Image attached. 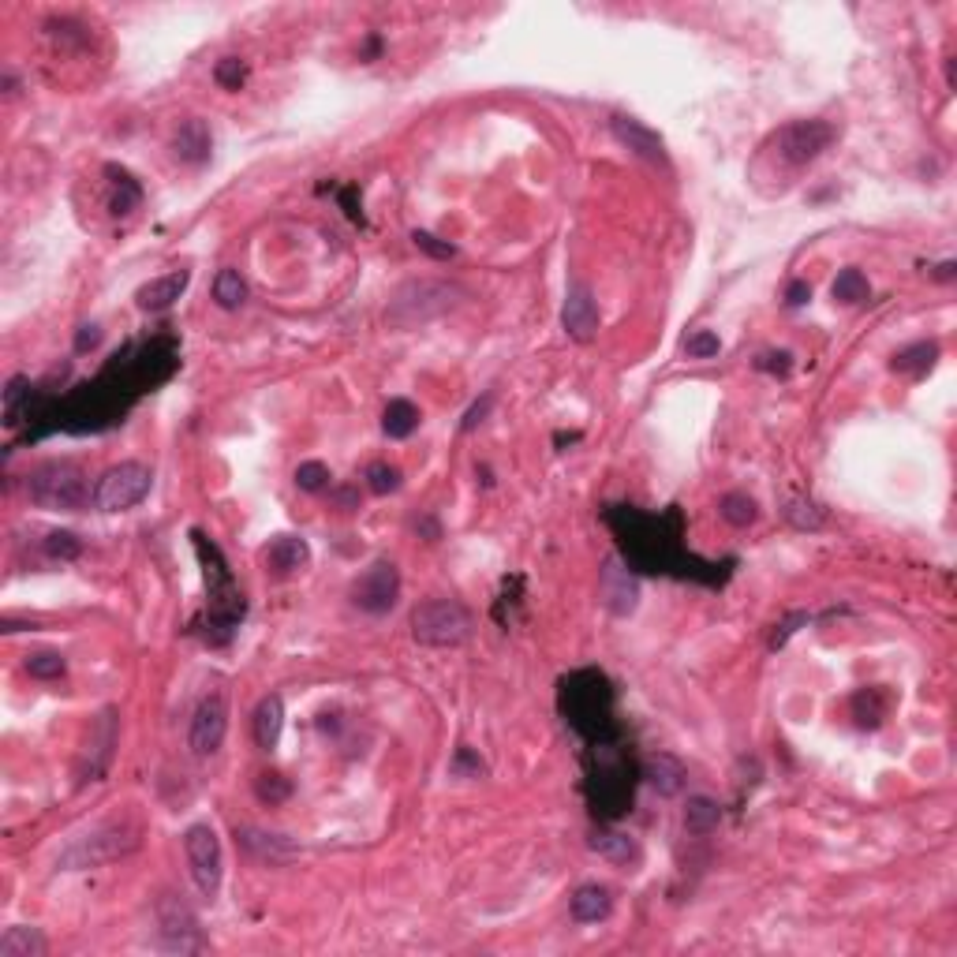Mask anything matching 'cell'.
I'll use <instances>...</instances> for the list:
<instances>
[{
  "instance_id": "6da1fadb",
  "label": "cell",
  "mask_w": 957,
  "mask_h": 957,
  "mask_svg": "<svg viewBox=\"0 0 957 957\" xmlns=\"http://www.w3.org/2000/svg\"><path fill=\"white\" fill-rule=\"evenodd\" d=\"M468 300V292L453 281H434V277H419V281H408L393 292V300L386 307V322L393 329H415V326H427L434 318L449 315L457 311L460 303Z\"/></svg>"
},
{
  "instance_id": "7a4b0ae2",
  "label": "cell",
  "mask_w": 957,
  "mask_h": 957,
  "mask_svg": "<svg viewBox=\"0 0 957 957\" xmlns=\"http://www.w3.org/2000/svg\"><path fill=\"white\" fill-rule=\"evenodd\" d=\"M27 498L34 501L38 509L79 513L94 494H90V486H86V475L79 472L75 464H68V460H53V464H42L38 472H30Z\"/></svg>"
},
{
  "instance_id": "3957f363",
  "label": "cell",
  "mask_w": 957,
  "mask_h": 957,
  "mask_svg": "<svg viewBox=\"0 0 957 957\" xmlns=\"http://www.w3.org/2000/svg\"><path fill=\"white\" fill-rule=\"evenodd\" d=\"M191 539H195V550H199L202 565H206V591H210V617H214L217 629L232 632V625L243 617V595L240 587H236V580H232L229 565H225V558H221V550H217L214 543H206V535L202 531H191Z\"/></svg>"
},
{
  "instance_id": "277c9868",
  "label": "cell",
  "mask_w": 957,
  "mask_h": 957,
  "mask_svg": "<svg viewBox=\"0 0 957 957\" xmlns=\"http://www.w3.org/2000/svg\"><path fill=\"white\" fill-rule=\"evenodd\" d=\"M412 636L423 647H460L472 636V617L460 602L430 599L412 610Z\"/></svg>"
},
{
  "instance_id": "5b68a950",
  "label": "cell",
  "mask_w": 957,
  "mask_h": 957,
  "mask_svg": "<svg viewBox=\"0 0 957 957\" xmlns=\"http://www.w3.org/2000/svg\"><path fill=\"white\" fill-rule=\"evenodd\" d=\"M150 483H154V472H150L146 464H139V460L113 464V468L98 479V486H94V509H101V513L135 509V505L150 494Z\"/></svg>"
},
{
  "instance_id": "8992f818",
  "label": "cell",
  "mask_w": 957,
  "mask_h": 957,
  "mask_svg": "<svg viewBox=\"0 0 957 957\" xmlns=\"http://www.w3.org/2000/svg\"><path fill=\"white\" fill-rule=\"evenodd\" d=\"M830 143H834V128H830L827 120H793V124H786L782 131L771 135L774 154H778V161L789 165V169L812 165Z\"/></svg>"
},
{
  "instance_id": "52a82bcc",
  "label": "cell",
  "mask_w": 957,
  "mask_h": 957,
  "mask_svg": "<svg viewBox=\"0 0 957 957\" xmlns=\"http://www.w3.org/2000/svg\"><path fill=\"white\" fill-rule=\"evenodd\" d=\"M565 715L580 733L587 737H606V726H610V688L602 681L599 673H591V688H580V681L572 677L565 681Z\"/></svg>"
},
{
  "instance_id": "ba28073f",
  "label": "cell",
  "mask_w": 957,
  "mask_h": 957,
  "mask_svg": "<svg viewBox=\"0 0 957 957\" xmlns=\"http://www.w3.org/2000/svg\"><path fill=\"white\" fill-rule=\"evenodd\" d=\"M184 849H187V864L191 875L206 898H214L221 890V875H225V857H221V838L210 823H195L184 834Z\"/></svg>"
},
{
  "instance_id": "9c48e42d",
  "label": "cell",
  "mask_w": 957,
  "mask_h": 957,
  "mask_svg": "<svg viewBox=\"0 0 957 957\" xmlns=\"http://www.w3.org/2000/svg\"><path fill=\"white\" fill-rule=\"evenodd\" d=\"M135 830H128L124 834V827L120 823H113V827H101L94 830L90 838H83V842H75L64 857H60V864L64 868H94V864H105V860H116L120 853H128V849H135Z\"/></svg>"
},
{
  "instance_id": "30bf717a",
  "label": "cell",
  "mask_w": 957,
  "mask_h": 957,
  "mask_svg": "<svg viewBox=\"0 0 957 957\" xmlns=\"http://www.w3.org/2000/svg\"><path fill=\"white\" fill-rule=\"evenodd\" d=\"M397 595H400V572L393 561H374L371 569L352 584V602H356L359 610H367V614H386V610H393V606H397Z\"/></svg>"
},
{
  "instance_id": "8fae6325",
  "label": "cell",
  "mask_w": 957,
  "mask_h": 957,
  "mask_svg": "<svg viewBox=\"0 0 957 957\" xmlns=\"http://www.w3.org/2000/svg\"><path fill=\"white\" fill-rule=\"evenodd\" d=\"M225 729H229V703L221 692L206 696V700L195 707V718H191V733H187V744L195 756H214L221 741H225Z\"/></svg>"
},
{
  "instance_id": "7c38bea8",
  "label": "cell",
  "mask_w": 957,
  "mask_h": 957,
  "mask_svg": "<svg viewBox=\"0 0 957 957\" xmlns=\"http://www.w3.org/2000/svg\"><path fill=\"white\" fill-rule=\"evenodd\" d=\"M158 924H161V946L165 950H180V954H195L206 946L199 931V920L187 909L180 898H165L158 905Z\"/></svg>"
},
{
  "instance_id": "4fadbf2b",
  "label": "cell",
  "mask_w": 957,
  "mask_h": 957,
  "mask_svg": "<svg viewBox=\"0 0 957 957\" xmlns=\"http://www.w3.org/2000/svg\"><path fill=\"white\" fill-rule=\"evenodd\" d=\"M599 599H602V606L617 617H625L636 610V602H640V584H636V576L621 565V558H606V565L599 569Z\"/></svg>"
},
{
  "instance_id": "5bb4252c",
  "label": "cell",
  "mask_w": 957,
  "mask_h": 957,
  "mask_svg": "<svg viewBox=\"0 0 957 957\" xmlns=\"http://www.w3.org/2000/svg\"><path fill=\"white\" fill-rule=\"evenodd\" d=\"M561 326H565V333H569L572 341H580V344L595 341V333H599V303H595V296H591L587 285H572L569 292H565Z\"/></svg>"
},
{
  "instance_id": "9a60e30c",
  "label": "cell",
  "mask_w": 957,
  "mask_h": 957,
  "mask_svg": "<svg viewBox=\"0 0 957 957\" xmlns=\"http://www.w3.org/2000/svg\"><path fill=\"white\" fill-rule=\"evenodd\" d=\"M610 128H614L617 143L629 146L632 154H640L643 161H655V165H666V143H662L658 131H651L647 124L632 120V116H614Z\"/></svg>"
},
{
  "instance_id": "2e32d148",
  "label": "cell",
  "mask_w": 957,
  "mask_h": 957,
  "mask_svg": "<svg viewBox=\"0 0 957 957\" xmlns=\"http://www.w3.org/2000/svg\"><path fill=\"white\" fill-rule=\"evenodd\" d=\"M187 285H191V273H187V270H172V273H165V277H154L150 285L139 288V292H135V303H139V311L158 315V311H169L172 303L184 296Z\"/></svg>"
},
{
  "instance_id": "e0dca14e",
  "label": "cell",
  "mask_w": 957,
  "mask_h": 957,
  "mask_svg": "<svg viewBox=\"0 0 957 957\" xmlns=\"http://www.w3.org/2000/svg\"><path fill=\"white\" fill-rule=\"evenodd\" d=\"M172 150H176V158L187 161V165H202V161H210L214 135H210V128H206V120H199V116L184 120V124L176 128V135H172Z\"/></svg>"
},
{
  "instance_id": "ac0fdd59",
  "label": "cell",
  "mask_w": 957,
  "mask_h": 957,
  "mask_svg": "<svg viewBox=\"0 0 957 957\" xmlns=\"http://www.w3.org/2000/svg\"><path fill=\"white\" fill-rule=\"evenodd\" d=\"M643 778H647V786L655 789V793H662V797H677L688 782V771L677 756L658 752V756L643 759Z\"/></svg>"
},
{
  "instance_id": "d6986e66",
  "label": "cell",
  "mask_w": 957,
  "mask_h": 957,
  "mask_svg": "<svg viewBox=\"0 0 957 957\" xmlns=\"http://www.w3.org/2000/svg\"><path fill=\"white\" fill-rule=\"evenodd\" d=\"M311 561V546L300 535H277L270 546H266V565H270L277 576H288V572L303 569Z\"/></svg>"
},
{
  "instance_id": "ffe728a7",
  "label": "cell",
  "mask_w": 957,
  "mask_h": 957,
  "mask_svg": "<svg viewBox=\"0 0 957 957\" xmlns=\"http://www.w3.org/2000/svg\"><path fill=\"white\" fill-rule=\"evenodd\" d=\"M281 729H285V700L281 696H262L255 707V741L262 752L277 748L281 741Z\"/></svg>"
},
{
  "instance_id": "44dd1931",
  "label": "cell",
  "mask_w": 957,
  "mask_h": 957,
  "mask_svg": "<svg viewBox=\"0 0 957 957\" xmlns=\"http://www.w3.org/2000/svg\"><path fill=\"white\" fill-rule=\"evenodd\" d=\"M591 849L610 860V864H636L640 860V845L625 830H595L591 834Z\"/></svg>"
},
{
  "instance_id": "7402d4cb",
  "label": "cell",
  "mask_w": 957,
  "mask_h": 957,
  "mask_svg": "<svg viewBox=\"0 0 957 957\" xmlns=\"http://www.w3.org/2000/svg\"><path fill=\"white\" fill-rule=\"evenodd\" d=\"M614 909V898L606 886H580L572 894V920L576 924H595V920H606Z\"/></svg>"
},
{
  "instance_id": "603a6c76",
  "label": "cell",
  "mask_w": 957,
  "mask_h": 957,
  "mask_svg": "<svg viewBox=\"0 0 957 957\" xmlns=\"http://www.w3.org/2000/svg\"><path fill=\"white\" fill-rule=\"evenodd\" d=\"M236 838H240L243 849H251L255 857L270 860V864H281V860L292 857V845H288L281 834H262V830L243 827V830H236Z\"/></svg>"
},
{
  "instance_id": "cb8c5ba5",
  "label": "cell",
  "mask_w": 957,
  "mask_h": 957,
  "mask_svg": "<svg viewBox=\"0 0 957 957\" xmlns=\"http://www.w3.org/2000/svg\"><path fill=\"white\" fill-rule=\"evenodd\" d=\"M49 943L38 928H8L0 935V957H45Z\"/></svg>"
},
{
  "instance_id": "d4e9b609",
  "label": "cell",
  "mask_w": 957,
  "mask_h": 957,
  "mask_svg": "<svg viewBox=\"0 0 957 957\" xmlns=\"http://www.w3.org/2000/svg\"><path fill=\"white\" fill-rule=\"evenodd\" d=\"M939 359V344L935 341H916L909 348H901L898 356L890 359V371L894 374H928Z\"/></svg>"
},
{
  "instance_id": "484cf974",
  "label": "cell",
  "mask_w": 957,
  "mask_h": 957,
  "mask_svg": "<svg viewBox=\"0 0 957 957\" xmlns=\"http://www.w3.org/2000/svg\"><path fill=\"white\" fill-rule=\"evenodd\" d=\"M109 176H113V195H109V210H113L116 217H128L131 210H139V202H143V187L131 180V172L124 169H105Z\"/></svg>"
},
{
  "instance_id": "4316f807",
  "label": "cell",
  "mask_w": 957,
  "mask_h": 957,
  "mask_svg": "<svg viewBox=\"0 0 957 957\" xmlns=\"http://www.w3.org/2000/svg\"><path fill=\"white\" fill-rule=\"evenodd\" d=\"M718 823H722V808H718L711 797H692L685 808V830L688 834H696V838H703V834H711V830H718Z\"/></svg>"
},
{
  "instance_id": "83f0119b",
  "label": "cell",
  "mask_w": 957,
  "mask_h": 957,
  "mask_svg": "<svg viewBox=\"0 0 957 957\" xmlns=\"http://www.w3.org/2000/svg\"><path fill=\"white\" fill-rule=\"evenodd\" d=\"M415 427H419V408L412 400H389L386 415H382V430L389 438H408Z\"/></svg>"
},
{
  "instance_id": "f1b7e54d",
  "label": "cell",
  "mask_w": 957,
  "mask_h": 957,
  "mask_svg": "<svg viewBox=\"0 0 957 957\" xmlns=\"http://www.w3.org/2000/svg\"><path fill=\"white\" fill-rule=\"evenodd\" d=\"M214 300H217V307H225V311H236V307L247 300V281L240 277V270H221V273H217Z\"/></svg>"
},
{
  "instance_id": "f546056e",
  "label": "cell",
  "mask_w": 957,
  "mask_h": 957,
  "mask_svg": "<svg viewBox=\"0 0 957 957\" xmlns=\"http://www.w3.org/2000/svg\"><path fill=\"white\" fill-rule=\"evenodd\" d=\"M718 513H722V520L733 524V528H748V524L759 520V505L756 498H748V494H726L722 505H718Z\"/></svg>"
},
{
  "instance_id": "4dcf8cb0",
  "label": "cell",
  "mask_w": 957,
  "mask_h": 957,
  "mask_svg": "<svg viewBox=\"0 0 957 957\" xmlns=\"http://www.w3.org/2000/svg\"><path fill=\"white\" fill-rule=\"evenodd\" d=\"M853 715H857V722L864 729L879 726V722H883V715H886L883 692H879V688H864V692H857V700H853Z\"/></svg>"
},
{
  "instance_id": "1f68e13d",
  "label": "cell",
  "mask_w": 957,
  "mask_h": 957,
  "mask_svg": "<svg viewBox=\"0 0 957 957\" xmlns=\"http://www.w3.org/2000/svg\"><path fill=\"white\" fill-rule=\"evenodd\" d=\"M868 292H872V285L860 270H842L834 281V300L838 303H860L868 300Z\"/></svg>"
},
{
  "instance_id": "d6a6232c",
  "label": "cell",
  "mask_w": 957,
  "mask_h": 957,
  "mask_svg": "<svg viewBox=\"0 0 957 957\" xmlns=\"http://www.w3.org/2000/svg\"><path fill=\"white\" fill-rule=\"evenodd\" d=\"M786 520L800 531H819L823 528V509L808 498H793L786 505Z\"/></svg>"
},
{
  "instance_id": "836d02e7",
  "label": "cell",
  "mask_w": 957,
  "mask_h": 957,
  "mask_svg": "<svg viewBox=\"0 0 957 957\" xmlns=\"http://www.w3.org/2000/svg\"><path fill=\"white\" fill-rule=\"evenodd\" d=\"M23 404L30 408V382L27 378H12L8 389H4V423H8V427H19Z\"/></svg>"
},
{
  "instance_id": "e575fe53",
  "label": "cell",
  "mask_w": 957,
  "mask_h": 957,
  "mask_svg": "<svg viewBox=\"0 0 957 957\" xmlns=\"http://www.w3.org/2000/svg\"><path fill=\"white\" fill-rule=\"evenodd\" d=\"M45 554L60 561H75L83 554V539L75 531H49L45 535Z\"/></svg>"
},
{
  "instance_id": "d590c367",
  "label": "cell",
  "mask_w": 957,
  "mask_h": 957,
  "mask_svg": "<svg viewBox=\"0 0 957 957\" xmlns=\"http://www.w3.org/2000/svg\"><path fill=\"white\" fill-rule=\"evenodd\" d=\"M255 793H258V800H262V804H285V800L292 797V782H288L285 774L266 771V774H258Z\"/></svg>"
},
{
  "instance_id": "8d00e7d4",
  "label": "cell",
  "mask_w": 957,
  "mask_h": 957,
  "mask_svg": "<svg viewBox=\"0 0 957 957\" xmlns=\"http://www.w3.org/2000/svg\"><path fill=\"white\" fill-rule=\"evenodd\" d=\"M64 670H68V662L57 651H42V655L27 658V673L38 681H57V677H64Z\"/></svg>"
},
{
  "instance_id": "74e56055",
  "label": "cell",
  "mask_w": 957,
  "mask_h": 957,
  "mask_svg": "<svg viewBox=\"0 0 957 957\" xmlns=\"http://www.w3.org/2000/svg\"><path fill=\"white\" fill-rule=\"evenodd\" d=\"M296 486H300V490H307V494L326 490V486H329V468L322 464V460H307V464H300V468H296Z\"/></svg>"
},
{
  "instance_id": "f35d334b",
  "label": "cell",
  "mask_w": 957,
  "mask_h": 957,
  "mask_svg": "<svg viewBox=\"0 0 957 957\" xmlns=\"http://www.w3.org/2000/svg\"><path fill=\"white\" fill-rule=\"evenodd\" d=\"M685 352L688 359H711L722 352V341H718V333H711V329H696L685 341Z\"/></svg>"
},
{
  "instance_id": "ab89813d",
  "label": "cell",
  "mask_w": 957,
  "mask_h": 957,
  "mask_svg": "<svg viewBox=\"0 0 957 957\" xmlns=\"http://www.w3.org/2000/svg\"><path fill=\"white\" fill-rule=\"evenodd\" d=\"M214 79L225 90H240L243 86V79H247V64H243L240 57H225V60H217V68H214Z\"/></svg>"
},
{
  "instance_id": "60d3db41",
  "label": "cell",
  "mask_w": 957,
  "mask_h": 957,
  "mask_svg": "<svg viewBox=\"0 0 957 957\" xmlns=\"http://www.w3.org/2000/svg\"><path fill=\"white\" fill-rule=\"evenodd\" d=\"M412 243L419 247V251H427L430 258H453V255H457V247H453V243L438 240L434 232H423V229L412 232Z\"/></svg>"
},
{
  "instance_id": "b9f144b4",
  "label": "cell",
  "mask_w": 957,
  "mask_h": 957,
  "mask_svg": "<svg viewBox=\"0 0 957 957\" xmlns=\"http://www.w3.org/2000/svg\"><path fill=\"white\" fill-rule=\"evenodd\" d=\"M367 483H371L374 494H393V490L400 486V472L397 468H389V464H371Z\"/></svg>"
},
{
  "instance_id": "7bdbcfd3",
  "label": "cell",
  "mask_w": 957,
  "mask_h": 957,
  "mask_svg": "<svg viewBox=\"0 0 957 957\" xmlns=\"http://www.w3.org/2000/svg\"><path fill=\"white\" fill-rule=\"evenodd\" d=\"M800 625H808V614H804V610H797V614H789L786 621H782V625L774 629V636H771V647H774V651H778V647H782V643H786L789 636H793V632L800 629Z\"/></svg>"
},
{
  "instance_id": "ee69618b",
  "label": "cell",
  "mask_w": 957,
  "mask_h": 957,
  "mask_svg": "<svg viewBox=\"0 0 957 957\" xmlns=\"http://www.w3.org/2000/svg\"><path fill=\"white\" fill-rule=\"evenodd\" d=\"M759 371H771V374H789V367H793V356L789 352H767V356L756 359Z\"/></svg>"
},
{
  "instance_id": "f6af8a7d",
  "label": "cell",
  "mask_w": 957,
  "mask_h": 957,
  "mask_svg": "<svg viewBox=\"0 0 957 957\" xmlns=\"http://www.w3.org/2000/svg\"><path fill=\"white\" fill-rule=\"evenodd\" d=\"M490 404H494V397H490V393H486L483 400H475L472 408H468V415H464V423H460V430L468 434V430L479 427V423H483V419H486V412H490Z\"/></svg>"
},
{
  "instance_id": "bcb514c9",
  "label": "cell",
  "mask_w": 957,
  "mask_h": 957,
  "mask_svg": "<svg viewBox=\"0 0 957 957\" xmlns=\"http://www.w3.org/2000/svg\"><path fill=\"white\" fill-rule=\"evenodd\" d=\"M464 771H472L475 778H479V774L486 771V767H483V759H475L472 752H468V748H460L457 759H453V774H464Z\"/></svg>"
},
{
  "instance_id": "7dc6e473",
  "label": "cell",
  "mask_w": 957,
  "mask_h": 957,
  "mask_svg": "<svg viewBox=\"0 0 957 957\" xmlns=\"http://www.w3.org/2000/svg\"><path fill=\"white\" fill-rule=\"evenodd\" d=\"M101 341V329L90 322V326H79V333H75V348L79 352H86V348H94V344Z\"/></svg>"
},
{
  "instance_id": "c3c4849f",
  "label": "cell",
  "mask_w": 957,
  "mask_h": 957,
  "mask_svg": "<svg viewBox=\"0 0 957 957\" xmlns=\"http://www.w3.org/2000/svg\"><path fill=\"white\" fill-rule=\"evenodd\" d=\"M808 296H812L808 281H793V285L786 288V303H789V307H800V303H808Z\"/></svg>"
},
{
  "instance_id": "681fc988",
  "label": "cell",
  "mask_w": 957,
  "mask_h": 957,
  "mask_svg": "<svg viewBox=\"0 0 957 957\" xmlns=\"http://www.w3.org/2000/svg\"><path fill=\"white\" fill-rule=\"evenodd\" d=\"M954 273H957V266H954V262H943V266H939V270H935V277H939V281H954Z\"/></svg>"
}]
</instances>
